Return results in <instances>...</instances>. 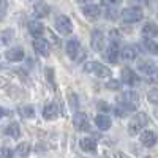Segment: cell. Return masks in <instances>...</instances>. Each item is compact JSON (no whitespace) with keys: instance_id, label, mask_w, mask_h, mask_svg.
I'll return each mask as SVG.
<instances>
[{"instance_id":"obj_1","label":"cell","mask_w":158,"mask_h":158,"mask_svg":"<svg viewBox=\"0 0 158 158\" xmlns=\"http://www.w3.org/2000/svg\"><path fill=\"white\" fill-rule=\"evenodd\" d=\"M147 123H149V117L144 112H139V114L133 115V118L130 120V123H128V133L131 136L138 135L139 131H142L144 128L147 127Z\"/></svg>"},{"instance_id":"obj_2","label":"cell","mask_w":158,"mask_h":158,"mask_svg":"<svg viewBox=\"0 0 158 158\" xmlns=\"http://www.w3.org/2000/svg\"><path fill=\"white\" fill-rule=\"evenodd\" d=\"M84 71L90 73V74H95L98 77H109L111 76V70L108 67L101 65L100 62H89L84 65Z\"/></svg>"},{"instance_id":"obj_3","label":"cell","mask_w":158,"mask_h":158,"mask_svg":"<svg viewBox=\"0 0 158 158\" xmlns=\"http://www.w3.org/2000/svg\"><path fill=\"white\" fill-rule=\"evenodd\" d=\"M144 18V13L139 6H128L122 11V19L127 22V24H135V22H139L142 21Z\"/></svg>"},{"instance_id":"obj_4","label":"cell","mask_w":158,"mask_h":158,"mask_svg":"<svg viewBox=\"0 0 158 158\" xmlns=\"http://www.w3.org/2000/svg\"><path fill=\"white\" fill-rule=\"evenodd\" d=\"M56 29H57V32L62 33V35H70V33L73 32V24H71L70 18L63 16V15L57 16V18H56Z\"/></svg>"},{"instance_id":"obj_5","label":"cell","mask_w":158,"mask_h":158,"mask_svg":"<svg viewBox=\"0 0 158 158\" xmlns=\"http://www.w3.org/2000/svg\"><path fill=\"white\" fill-rule=\"evenodd\" d=\"M73 127L77 131H89L90 125H89V118L84 112H76L73 115Z\"/></svg>"},{"instance_id":"obj_6","label":"cell","mask_w":158,"mask_h":158,"mask_svg":"<svg viewBox=\"0 0 158 158\" xmlns=\"http://www.w3.org/2000/svg\"><path fill=\"white\" fill-rule=\"evenodd\" d=\"M104 43H106V38H104V33L101 30H94L92 32V38H90V44L94 48V51H103Z\"/></svg>"},{"instance_id":"obj_7","label":"cell","mask_w":158,"mask_h":158,"mask_svg":"<svg viewBox=\"0 0 158 158\" xmlns=\"http://www.w3.org/2000/svg\"><path fill=\"white\" fill-rule=\"evenodd\" d=\"M138 70L146 76H152V74H155L156 67L150 59H141V60H138Z\"/></svg>"},{"instance_id":"obj_8","label":"cell","mask_w":158,"mask_h":158,"mask_svg":"<svg viewBox=\"0 0 158 158\" xmlns=\"http://www.w3.org/2000/svg\"><path fill=\"white\" fill-rule=\"evenodd\" d=\"M120 79H122L123 84H128V85H138L139 84V76L131 68H123L122 74H120Z\"/></svg>"},{"instance_id":"obj_9","label":"cell","mask_w":158,"mask_h":158,"mask_svg":"<svg viewBox=\"0 0 158 158\" xmlns=\"http://www.w3.org/2000/svg\"><path fill=\"white\" fill-rule=\"evenodd\" d=\"M67 54L70 56V59L73 60H79V56H81V44L76 38L70 40L67 43Z\"/></svg>"},{"instance_id":"obj_10","label":"cell","mask_w":158,"mask_h":158,"mask_svg":"<svg viewBox=\"0 0 158 158\" xmlns=\"http://www.w3.org/2000/svg\"><path fill=\"white\" fill-rule=\"evenodd\" d=\"M82 13L89 21H95L101 15V8L98 5H85V6H82Z\"/></svg>"},{"instance_id":"obj_11","label":"cell","mask_w":158,"mask_h":158,"mask_svg":"<svg viewBox=\"0 0 158 158\" xmlns=\"http://www.w3.org/2000/svg\"><path fill=\"white\" fill-rule=\"evenodd\" d=\"M33 48H35V51L38 52L40 56H43V57H48L49 56V43L46 41L44 38H35Z\"/></svg>"},{"instance_id":"obj_12","label":"cell","mask_w":158,"mask_h":158,"mask_svg":"<svg viewBox=\"0 0 158 158\" xmlns=\"http://www.w3.org/2000/svg\"><path fill=\"white\" fill-rule=\"evenodd\" d=\"M139 139H141L142 146L153 147L155 142H156V135L153 133V131H150V130H146V131H142V133H141V138Z\"/></svg>"},{"instance_id":"obj_13","label":"cell","mask_w":158,"mask_h":158,"mask_svg":"<svg viewBox=\"0 0 158 158\" xmlns=\"http://www.w3.org/2000/svg\"><path fill=\"white\" fill-rule=\"evenodd\" d=\"M59 114H60V111H59L57 103H49L43 109V117L46 118V120H52V118H56Z\"/></svg>"},{"instance_id":"obj_14","label":"cell","mask_w":158,"mask_h":158,"mask_svg":"<svg viewBox=\"0 0 158 158\" xmlns=\"http://www.w3.org/2000/svg\"><path fill=\"white\" fill-rule=\"evenodd\" d=\"M118 52H120V48L117 46V41H112L109 46H108V51H106V59L111 62V63H115L117 59H118Z\"/></svg>"},{"instance_id":"obj_15","label":"cell","mask_w":158,"mask_h":158,"mask_svg":"<svg viewBox=\"0 0 158 158\" xmlns=\"http://www.w3.org/2000/svg\"><path fill=\"white\" fill-rule=\"evenodd\" d=\"M117 103H118V104H117L115 114H117L118 117H123V115L133 112V111L136 109V104H130V103H123V101H117Z\"/></svg>"},{"instance_id":"obj_16","label":"cell","mask_w":158,"mask_h":158,"mask_svg":"<svg viewBox=\"0 0 158 158\" xmlns=\"http://www.w3.org/2000/svg\"><path fill=\"white\" fill-rule=\"evenodd\" d=\"M33 11H35V16H38V18H46V16L49 15L51 8H49V5H48L46 2L40 0V2H36V3H35Z\"/></svg>"},{"instance_id":"obj_17","label":"cell","mask_w":158,"mask_h":158,"mask_svg":"<svg viewBox=\"0 0 158 158\" xmlns=\"http://www.w3.org/2000/svg\"><path fill=\"white\" fill-rule=\"evenodd\" d=\"M118 56H122L123 60H133V59H136V56H138V48L133 46V44L125 46L120 52H118Z\"/></svg>"},{"instance_id":"obj_18","label":"cell","mask_w":158,"mask_h":158,"mask_svg":"<svg viewBox=\"0 0 158 158\" xmlns=\"http://www.w3.org/2000/svg\"><path fill=\"white\" fill-rule=\"evenodd\" d=\"M6 59L10 62H21L24 59V49L22 48H11L6 51Z\"/></svg>"},{"instance_id":"obj_19","label":"cell","mask_w":158,"mask_h":158,"mask_svg":"<svg viewBox=\"0 0 158 158\" xmlns=\"http://www.w3.org/2000/svg\"><path fill=\"white\" fill-rule=\"evenodd\" d=\"M29 30H30V33L35 38H40V36L43 35V32H44V25L40 22V21H32L29 24Z\"/></svg>"},{"instance_id":"obj_20","label":"cell","mask_w":158,"mask_h":158,"mask_svg":"<svg viewBox=\"0 0 158 158\" xmlns=\"http://www.w3.org/2000/svg\"><path fill=\"white\" fill-rule=\"evenodd\" d=\"M142 35L146 38H153L158 35V27L153 22H146V25L142 27Z\"/></svg>"},{"instance_id":"obj_21","label":"cell","mask_w":158,"mask_h":158,"mask_svg":"<svg viewBox=\"0 0 158 158\" xmlns=\"http://www.w3.org/2000/svg\"><path fill=\"white\" fill-rule=\"evenodd\" d=\"M95 123H97V127L100 128V130H109L111 128V118L108 117V115H97L95 117Z\"/></svg>"},{"instance_id":"obj_22","label":"cell","mask_w":158,"mask_h":158,"mask_svg":"<svg viewBox=\"0 0 158 158\" xmlns=\"http://www.w3.org/2000/svg\"><path fill=\"white\" fill-rule=\"evenodd\" d=\"M79 146H81V149L85 150V152H95L97 150V142L90 138H82L81 142H79Z\"/></svg>"},{"instance_id":"obj_23","label":"cell","mask_w":158,"mask_h":158,"mask_svg":"<svg viewBox=\"0 0 158 158\" xmlns=\"http://www.w3.org/2000/svg\"><path fill=\"white\" fill-rule=\"evenodd\" d=\"M5 135H8V136H11V138H19V136H21V128H19V123L11 122V123L5 128Z\"/></svg>"},{"instance_id":"obj_24","label":"cell","mask_w":158,"mask_h":158,"mask_svg":"<svg viewBox=\"0 0 158 158\" xmlns=\"http://www.w3.org/2000/svg\"><path fill=\"white\" fill-rule=\"evenodd\" d=\"M30 149H32V147H30V144H29V142H21L19 146L16 147V153H18L19 156L25 158V156L30 153Z\"/></svg>"},{"instance_id":"obj_25","label":"cell","mask_w":158,"mask_h":158,"mask_svg":"<svg viewBox=\"0 0 158 158\" xmlns=\"http://www.w3.org/2000/svg\"><path fill=\"white\" fill-rule=\"evenodd\" d=\"M142 44H144V48L150 52V54H156V52H158V44H156L155 41H152L150 38H146V40L142 41Z\"/></svg>"},{"instance_id":"obj_26","label":"cell","mask_w":158,"mask_h":158,"mask_svg":"<svg viewBox=\"0 0 158 158\" xmlns=\"http://www.w3.org/2000/svg\"><path fill=\"white\" fill-rule=\"evenodd\" d=\"M19 112H21L24 117H33V114H35V111H33L32 106H24V108L19 109Z\"/></svg>"},{"instance_id":"obj_27","label":"cell","mask_w":158,"mask_h":158,"mask_svg":"<svg viewBox=\"0 0 158 158\" xmlns=\"http://www.w3.org/2000/svg\"><path fill=\"white\" fill-rule=\"evenodd\" d=\"M149 101L150 103H156L158 101V89H152L149 92Z\"/></svg>"},{"instance_id":"obj_28","label":"cell","mask_w":158,"mask_h":158,"mask_svg":"<svg viewBox=\"0 0 158 158\" xmlns=\"http://www.w3.org/2000/svg\"><path fill=\"white\" fill-rule=\"evenodd\" d=\"M0 158H13V152L8 147H2L0 149Z\"/></svg>"},{"instance_id":"obj_29","label":"cell","mask_w":158,"mask_h":158,"mask_svg":"<svg viewBox=\"0 0 158 158\" xmlns=\"http://www.w3.org/2000/svg\"><path fill=\"white\" fill-rule=\"evenodd\" d=\"M13 36V32L8 30V32H2V35H0V40H2V43H8L10 40Z\"/></svg>"},{"instance_id":"obj_30","label":"cell","mask_w":158,"mask_h":158,"mask_svg":"<svg viewBox=\"0 0 158 158\" xmlns=\"http://www.w3.org/2000/svg\"><path fill=\"white\" fill-rule=\"evenodd\" d=\"M98 109H100V111H103V112H108L111 108H109V104H108V103L100 101V103H98Z\"/></svg>"},{"instance_id":"obj_31","label":"cell","mask_w":158,"mask_h":158,"mask_svg":"<svg viewBox=\"0 0 158 158\" xmlns=\"http://www.w3.org/2000/svg\"><path fill=\"white\" fill-rule=\"evenodd\" d=\"M108 89H112V90L120 89V82H118V81H111V82L108 84Z\"/></svg>"},{"instance_id":"obj_32","label":"cell","mask_w":158,"mask_h":158,"mask_svg":"<svg viewBox=\"0 0 158 158\" xmlns=\"http://www.w3.org/2000/svg\"><path fill=\"white\" fill-rule=\"evenodd\" d=\"M5 11H6V3H5V0H2V2H0V19L3 18Z\"/></svg>"},{"instance_id":"obj_33","label":"cell","mask_w":158,"mask_h":158,"mask_svg":"<svg viewBox=\"0 0 158 158\" xmlns=\"http://www.w3.org/2000/svg\"><path fill=\"white\" fill-rule=\"evenodd\" d=\"M118 2H120V0H101V3L103 5H115V3H118Z\"/></svg>"},{"instance_id":"obj_34","label":"cell","mask_w":158,"mask_h":158,"mask_svg":"<svg viewBox=\"0 0 158 158\" xmlns=\"http://www.w3.org/2000/svg\"><path fill=\"white\" fill-rule=\"evenodd\" d=\"M5 114H8V112H6L5 109H2V108H0V117H3Z\"/></svg>"},{"instance_id":"obj_35","label":"cell","mask_w":158,"mask_h":158,"mask_svg":"<svg viewBox=\"0 0 158 158\" xmlns=\"http://www.w3.org/2000/svg\"><path fill=\"white\" fill-rule=\"evenodd\" d=\"M76 2H79V3H89L90 0H76Z\"/></svg>"},{"instance_id":"obj_36","label":"cell","mask_w":158,"mask_h":158,"mask_svg":"<svg viewBox=\"0 0 158 158\" xmlns=\"http://www.w3.org/2000/svg\"><path fill=\"white\" fill-rule=\"evenodd\" d=\"M0 2H2V0H0Z\"/></svg>"}]
</instances>
